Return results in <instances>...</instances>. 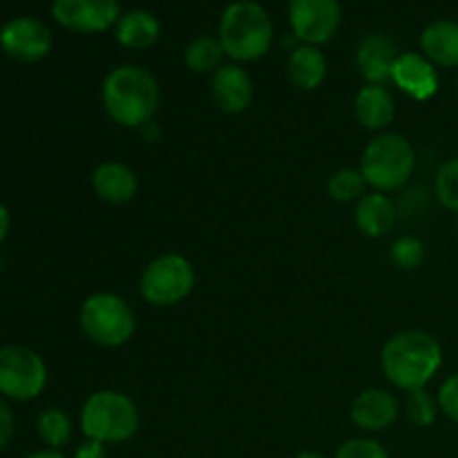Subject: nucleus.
I'll list each match as a JSON object with an SVG mask.
<instances>
[{
  "label": "nucleus",
  "mask_w": 458,
  "mask_h": 458,
  "mask_svg": "<svg viewBox=\"0 0 458 458\" xmlns=\"http://www.w3.org/2000/svg\"><path fill=\"white\" fill-rule=\"evenodd\" d=\"M425 191L423 188H410V191L403 195L401 201H396L398 204V217H414L416 213H420V210L425 208Z\"/></svg>",
  "instance_id": "nucleus-30"
},
{
  "label": "nucleus",
  "mask_w": 458,
  "mask_h": 458,
  "mask_svg": "<svg viewBox=\"0 0 458 458\" xmlns=\"http://www.w3.org/2000/svg\"><path fill=\"white\" fill-rule=\"evenodd\" d=\"M114 36L121 47L132 49V52H143L150 49L161 36L159 18L146 9H130L121 13L114 25Z\"/></svg>",
  "instance_id": "nucleus-20"
},
{
  "label": "nucleus",
  "mask_w": 458,
  "mask_h": 458,
  "mask_svg": "<svg viewBox=\"0 0 458 458\" xmlns=\"http://www.w3.org/2000/svg\"><path fill=\"white\" fill-rule=\"evenodd\" d=\"M434 197L450 213L458 215V157L441 164L434 177Z\"/></svg>",
  "instance_id": "nucleus-26"
},
{
  "label": "nucleus",
  "mask_w": 458,
  "mask_h": 458,
  "mask_svg": "<svg viewBox=\"0 0 458 458\" xmlns=\"http://www.w3.org/2000/svg\"><path fill=\"white\" fill-rule=\"evenodd\" d=\"M392 83L414 101H429L438 92V72L420 52H401L394 63Z\"/></svg>",
  "instance_id": "nucleus-15"
},
{
  "label": "nucleus",
  "mask_w": 458,
  "mask_h": 458,
  "mask_svg": "<svg viewBox=\"0 0 458 458\" xmlns=\"http://www.w3.org/2000/svg\"><path fill=\"white\" fill-rule=\"evenodd\" d=\"M401 56L396 40L383 31H371L362 36L356 49V67L365 83L387 85L392 81L394 63Z\"/></svg>",
  "instance_id": "nucleus-14"
},
{
  "label": "nucleus",
  "mask_w": 458,
  "mask_h": 458,
  "mask_svg": "<svg viewBox=\"0 0 458 458\" xmlns=\"http://www.w3.org/2000/svg\"><path fill=\"white\" fill-rule=\"evenodd\" d=\"M329 74L325 52L316 45H298L286 58V76L300 92H316Z\"/></svg>",
  "instance_id": "nucleus-19"
},
{
  "label": "nucleus",
  "mask_w": 458,
  "mask_h": 458,
  "mask_svg": "<svg viewBox=\"0 0 458 458\" xmlns=\"http://www.w3.org/2000/svg\"><path fill=\"white\" fill-rule=\"evenodd\" d=\"M197 273L191 259L179 253H164L150 259L139 277V293L150 307L170 309L182 304L195 291Z\"/></svg>",
  "instance_id": "nucleus-7"
},
{
  "label": "nucleus",
  "mask_w": 458,
  "mask_h": 458,
  "mask_svg": "<svg viewBox=\"0 0 458 458\" xmlns=\"http://www.w3.org/2000/svg\"><path fill=\"white\" fill-rule=\"evenodd\" d=\"M101 103L106 114L116 125L128 130H141L161 106V88L157 76L141 65H116L107 72L101 85Z\"/></svg>",
  "instance_id": "nucleus-1"
},
{
  "label": "nucleus",
  "mask_w": 458,
  "mask_h": 458,
  "mask_svg": "<svg viewBox=\"0 0 458 458\" xmlns=\"http://www.w3.org/2000/svg\"><path fill=\"white\" fill-rule=\"evenodd\" d=\"M47 365L43 356L25 344L0 349V396L7 401H36L47 387Z\"/></svg>",
  "instance_id": "nucleus-8"
},
{
  "label": "nucleus",
  "mask_w": 458,
  "mask_h": 458,
  "mask_svg": "<svg viewBox=\"0 0 458 458\" xmlns=\"http://www.w3.org/2000/svg\"><path fill=\"white\" fill-rule=\"evenodd\" d=\"M420 54L437 67H458V22L450 18L429 22L420 34Z\"/></svg>",
  "instance_id": "nucleus-21"
},
{
  "label": "nucleus",
  "mask_w": 458,
  "mask_h": 458,
  "mask_svg": "<svg viewBox=\"0 0 458 458\" xmlns=\"http://www.w3.org/2000/svg\"><path fill=\"white\" fill-rule=\"evenodd\" d=\"M9 228H12V215H9L7 206L0 201V246H3V242L7 240Z\"/></svg>",
  "instance_id": "nucleus-33"
},
{
  "label": "nucleus",
  "mask_w": 458,
  "mask_h": 458,
  "mask_svg": "<svg viewBox=\"0 0 458 458\" xmlns=\"http://www.w3.org/2000/svg\"><path fill=\"white\" fill-rule=\"evenodd\" d=\"M81 432L85 438L114 445L137 437L141 411L128 394L119 389H98L81 407Z\"/></svg>",
  "instance_id": "nucleus-4"
},
{
  "label": "nucleus",
  "mask_w": 458,
  "mask_h": 458,
  "mask_svg": "<svg viewBox=\"0 0 458 458\" xmlns=\"http://www.w3.org/2000/svg\"><path fill=\"white\" fill-rule=\"evenodd\" d=\"M219 43L233 63H253L271 52L276 27L258 0H235L219 18Z\"/></svg>",
  "instance_id": "nucleus-3"
},
{
  "label": "nucleus",
  "mask_w": 458,
  "mask_h": 458,
  "mask_svg": "<svg viewBox=\"0 0 458 458\" xmlns=\"http://www.w3.org/2000/svg\"><path fill=\"white\" fill-rule=\"evenodd\" d=\"M13 429H16V420H13L12 407L7 405V398L0 396V452L12 443Z\"/></svg>",
  "instance_id": "nucleus-31"
},
{
  "label": "nucleus",
  "mask_w": 458,
  "mask_h": 458,
  "mask_svg": "<svg viewBox=\"0 0 458 458\" xmlns=\"http://www.w3.org/2000/svg\"><path fill=\"white\" fill-rule=\"evenodd\" d=\"M27 458H67V456L61 454V450H38Z\"/></svg>",
  "instance_id": "nucleus-34"
},
{
  "label": "nucleus",
  "mask_w": 458,
  "mask_h": 458,
  "mask_svg": "<svg viewBox=\"0 0 458 458\" xmlns=\"http://www.w3.org/2000/svg\"><path fill=\"white\" fill-rule=\"evenodd\" d=\"M441 367V343L423 329L398 331L380 349L385 380L405 394L428 387Z\"/></svg>",
  "instance_id": "nucleus-2"
},
{
  "label": "nucleus",
  "mask_w": 458,
  "mask_h": 458,
  "mask_svg": "<svg viewBox=\"0 0 458 458\" xmlns=\"http://www.w3.org/2000/svg\"><path fill=\"white\" fill-rule=\"evenodd\" d=\"M327 192L338 204H356L369 192L360 168H338L327 182Z\"/></svg>",
  "instance_id": "nucleus-24"
},
{
  "label": "nucleus",
  "mask_w": 458,
  "mask_h": 458,
  "mask_svg": "<svg viewBox=\"0 0 458 458\" xmlns=\"http://www.w3.org/2000/svg\"><path fill=\"white\" fill-rule=\"evenodd\" d=\"M403 414L401 401L394 392L383 387H369L358 394L352 403L349 416L362 432H385Z\"/></svg>",
  "instance_id": "nucleus-13"
},
{
  "label": "nucleus",
  "mask_w": 458,
  "mask_h": 458,
  "mask_svg": "<svg viewBox=\"0 0 458 458\" xmlns=\"http://www.w3.org/2000/svg\"><path fill=\"white\" fill-rule=\"evenodd\" d=\"M36 432H38L40 441L47 445V450H61L72 441L74 425H72L70 414L63 411L61 407H47L36 419Z\"/></svg>",
  "instance_id": "nucleus-23"
},
{
  "label": "nucleus",
  "mask_w": 458,
  "mask_h": 458,
  "mask_svg": "<svg viewBox=\"0 0 458 458\" xmlns=\"http://www.w3.org/2000/svg\"><path fill=\"white\" fill-rule=\"evenodd\" d=\"M74 458H107L106 443L92 441V438H85L79 447H76Z\"/></svg>",
  "instance_id": "nucleus-32"
},
{
  "label": "nucleus",
  "mask_w": 458,
  "mask_h": 458,
  "mask_svg": "<svg viewBox=\"0 0 458 458\" xmlns=\"http://www.w3.org/2000/svg\"><path fill=\"white\" fill-rule=\"evenodd\" d=\"M403 414L410 420L414 428H429V425L437 423V416L441 411L438 407L437 396L428 392V389H416V392H407L405 401L401 403Z\"/></svg>",
  "instance_id": "nucleus-25"
},
{
  "label": "nucleus",
  "mask_w": 458,
  "mask_h": 458,
  "mask_svg": "<svg viewBox=\"0 0 458 458\" xmlns=\"http://www.w3.org/2000/svg\"><path fill=\"white\" fill-rule=\"evenodd\" d=\"M358 168L371 191L389 195L410 183L416 170V150L405 134L387 130L367 143Z\"/></svg>",
  "instance_id": "nucleus-5"
},
{
  "label": "nucleus",
  "mask_w": 458,
  "mask_h": 458,
  "mask_svg": "<svg viewBox=\"0 0 458 458\" xmlns=\"http://www.w3.org/2000/svg\"><path fill=\"white\" fill-rule=\"evenodd\" d=\"M437 401L443 414L458 425V371L443 380V385L438 387Z\"/></svg>",
  "instance_id": "nucleus-29"
},
{
  "label": "nucleus",
  "mask_w": 458,
  "mask_h": 458,
  "mask_svg": "<svg viewBox=\"0 0 458 458\" xmlns=\"http://www.w3.org/2000/svg\"><path fill=\"white\" fill-rule=\"evenodd\" d=\"M334 458H389V452L374 438H352L338 447Z\"/></svg>",
  "instance_id": "nucleus-28"
},
{
  "label": "nucleus",
  "mask_w": 458,
  "mask_h": 458,
  "mask_svg": "<svg viewBox=\"0 0 458 458\" xmlns=\"http://www.w3.org/2000/svg\"><path fill=\"white\" fill-rule=\"evenodd\" d=\"M92 191L101 201L112 206L130 204L139 195V177L128 164L116 159L101 161L92 170Z\"/></svg>",
  "instance_id": "nucleus-16"
},
{
  "label": "nucleus",
  "mask_w": 458,
  "mask_h": 458,
  "mask_svg": "<svg viewBox=\"0 0 458 458\" xmlns=\"http://www.w3.org/2000/svg\"><path fill=\"white\" fill-rule=\"evenodd\" d=\"M343 22L340 0H289L291 34L304 45H320L334 40Z\"/></svg>",
  "instance_id": "nucleus-9"
},
{
  "label": "nucleus",
  "mask_w": 458,
  "mask_h": 458,
  "mask_svg": "<svg viewBox=\"0 0 458 458\" xmlns=\"http://www.w3.org/2000/svg\"><path fill=\"white\" fill-rule=\"evenodd\" d=\"M0 267H3V258H0Z\"/></svg>",
  "instance_id": "nucleus-36"
},
{
  "label": "nucleus",
  "mask_w": 458,
  "mask_h": 458,
  "mask_svg": "<svg viewBox=\"0 0 458 458\" xmlns=\"http://www.w3.org/2000/svg\"><path fill=\"white\" fill-rule=\"evenodd\" d=\"M398 204L392 195L378 191H369L362 199L356 201L353 208V222L365 237L383 240L398 224Z\"/></svg>",
  "instance_id": "nucleus-17"
},
{
  "label": "nucleus",
  "mask_w": 458,
  "mask_h": 458,
  "mask_svg": "<svg viewBox=\"0 0 458 458\" xmlns=\"http://www.w3.org/2000/svg\"><path fill=\"white\" fill-rule=\"evenodd\" d=\"M79 327L85 338L103 349H119L137 334V313L125 298L112 291L88 295L79 309Z\"/></svg>",
  "instance_id": "nucleus-6"
},
{
  "label": "nucleus",
  "mask_w": 458,
  "mask_h": 458,
  "mask_svg": "<svg viewBox=\"0 0 458 458\" xmlns=\"http://www.w3.org/2000/svg\"><path fill=\"white\" fill-rule=\"evenodd\" d=\"M389 255H392V262L398 268H403V271H414V268H419L425 262L428 249H425V242L420 237L401 235L394 240Z\"/></svg>",
  "instance_id": "nucleus-27"
},
{
  "label": "nucleus",
  "mask_w": 458,
  "mask_h": 458,
  "mask_svg": "<svg viewBox=\"0 0 458 458\" xmlns=\"http://www.w3.org/2000/svg\"><path fill=\"white\" fill-rule=\"evenodd\" d=\"M293 458H327L325 454H320V452H313V450H304V452H298Z\"/></svg>",
  "instance_id": "nucleus-35"
},
{
  "label": "nucleus",
  "mask_w": 458,
  "mask_h": 458,
  "mask_svg": "<svg viewBox=\"0 0 458 458\" xmlns=\"http://www.w3.org/2000/svg\"><path fill=\"white\" fill-rule=\"evenodd\" d=\"M119 0H54L52 16L74 34H101L114 30L121 18Z\"/></svg>",
  "instance_id": "nucleus-10"
},
{
  "label": "nucleus",
  "mask_w": 458,
  "mask_h": 458,
  "mask_svg": "<svg viewBox=\"0 0 458 458\" xmlns=\"http://www.w3.org/2000/svg\"><path fill=\"white\" fill-rule=\"evenodd\" d=\"M210 97L224 114H242L253 103V76L240 63H224L210 79Z\"/></svg>",
  "instance_id": "nucleus-12"
},
{
  "label": "nucleus",
  "mask_w": 458,
  "mask_h": 458,
  "mask_svg": "<svg viewBox=\"0 0 458 458\" xmlns=\"http://www.w3.org/2000/svg\"><path fill=\"white\" fill-rule=\"evenodd\" d=\"M353 114L356 121L369 132H387L396 116V98L387 85L365 83L353 98Z\"/></svg>",
  "instance_id": "nucleus-18"
},
{
  "label": "nucleus",
  "mask_w": 458,
  "mask_h": 458,
  "mask_svg": "<svg viewBox=\"0 0 458 458\" xmlns=\"http://www.w3.org/2000/svg\"><path fill=\"white\" fill-rule=\"evenodd\" d=\"M456 89H458V76H456Z\"/></svg>",
  "instance_id": "nucleus-37"
},
{
  "label": "nucleus",
  "mask_w": 458,
  "mask_h": 458,
  "mask_svg": "<svg viewBox=\"0 0 458 458\" xmlns=\"http://www.w3.org/2000/svg\"><path fill=\"white\" fill-rule=\"evenodd\" d=\"M52 30L34 16H18L0 27V49L18 63H38L52 52Z\"/></svg>",
  "instance_id": "nucleus-11"
},
{
  "label": "nucleus",
  "mask_w": 458,
  "mask_h": 458,
  "mask_svg": "<svg viewBox=\"0 0 458 458\" xmlns=\"http://www.w3.org/2000/svg\"><path fill=\"white\" fill-rule=\"evenodd\" d=\"M222 43L217 36H197L183 49V63L192 74H215L224 65Z\"/></svg>",
  "instance_id": "nucleus-22"
}]
</instances>
